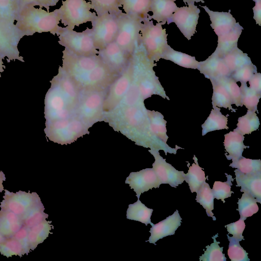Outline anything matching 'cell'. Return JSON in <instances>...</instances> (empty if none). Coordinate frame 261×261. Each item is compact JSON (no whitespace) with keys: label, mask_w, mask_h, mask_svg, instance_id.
Segmentation results:
<instances>
[{"label":"cell","mask_w":261,"mask_h":261,"mask_svg":"<svg viewBox=\"0 0 261 261\" xmlns=\"http://www.w3.org/2000/svg\"><path fill=\"white\" fill-rule=\"evenodd\" d=\"M106 117L110 124L124 134L137 145L151 149L163 150L167 153L176 154L181 147L176 146L175 148L170 147L151 132L144 101L135 104H119L114 110L107 113Z\"/></svg>","instance_id":"cell-1"},{"label":"cell","mask_w":261,"mask_h":261,"mask_svg":"<svg viewBox=\"0 0 261 261\" xmlns=\"http://www.w3.org/2000/svg\"><path fill=\"white\" fill-rule=\"evenodd\" d=\"M62 59V69L81 92L106 91L120 75L98 54L78 56L65 48Z\"/></svg>","instance_id":"cell-2"},{"label":"cell","mask_w":261,"mask_h":261,"mask_svg":"<svg viewBox=\"0 0 261 261\" xmlns=\"http://www.w3.org/2000/svg\"><path fill=\"white\" fill-rule=\"evenodd\" d=\"M44 100L46 122L75 116L81 91L61 67L50 81Z\"/></svg>","instance_id":"cell-3"},{"label":"cell","mask_w":261,"mask_h":261,"mask_svg":"<svg viewBox=\"0 0 261 261\" xmlns=\"http://www.w3.org/2000/svg\"><path fill=\"white\" fill-rule=\"evenodd\" d=\"M60 20L58 9L48 12L28 6L19 11L15 25L24 36L47 32L58 36L64 29L59 25Z\"/></svg>","instance_id":"cell-4"},{"label":"cell","mask_w":261,"mask_h":261,"mask_svg":"<svg viewBox=\"0 0 261 261\" xmlns=\"http://www.w3.org/2000/svg\"><path fill=\"white\" fill-rule=\"evenodd\" d=\"M89 127L76 116L45 121L44 132L49 140L61 145L70 144L88 132Z\"/></svg>","instance_id":"cell-5"},{"label":"cell","mask_w":261,"mask_h":261,"mask_svg":"<svg viewBox=\"0 0 261 261\" xmlns=\"http://www.w3.org/2000/svg\"><path fill=\"white\" fill-rule=\"evenodd\" d=\"M167 35L161 23L153 24L149 17L141 24L140 41L147 57L151 61H158L167 46Z\"/></svg>","instance_id":"cell-6"},{"label":"cell","mask_w":261,"mask_h":261,"mask_svg":"<svg viewBox=\"0 0 261 261\" xmlns=\"http://www.w3.org/2000/svg\"><path fill=\"white\" fill-rule=\"evenodd\" d=\"M106 91L81 92L75 116L89 128L104 117L103 103Z\"/></svg>","instance_id":"cell-7"},{"label":"cell","mask_w":261,"mask_h":261,"mask_svg":"<svg viewBox=\"0 0 261 261\" xmlns=\"http://www.w3.org/2000/svg\"><path fill=\"white\" fill-rule=\"evenodd\" d=\"M58 9L60 21L69 30L87 22H92L97 16L95 12L90 11L92 6L85 0H65Z\"/></svg>","instance_id":"cell-8"},{"label":"cell","mask_w":261,"mask_h":261,"mask_svg":"<svg viewBox=\"0 0 261 261\" xmlns=\"http://www.w3.org/2000/svg\"><path fill=\"white\" fill-rule=\"evenodd\" d=\"M118 31L115 41L130 55L140 42L141 24L143 19L122 11L117 14Z\"/></svg>","instance_id":"cell-9"},{"label":"cell","mask_w":261,"mask_h":261,"mask_svg":"<svg viewBox=\"0 0 261 261\" xmlns=\"http://www.w3.org/2000/svg\"><path fill=\"white\" fill-rule=\"evenodd\" d=\"M58 37L59 43L75 55L89 56L98 53L94 44L91 29L78 32L64 27Z\"/></svg>","instance_id":"cell-10"},{"label":"cell","mask_w":261,"mask_h":261,"mask_svg":"<svg viewBox=\"0 0 261 261\" xmlns=\"http://www.w3.org/2000/svg\"><path fill=\"white\" fill-rule=\"evenodd\" d=\"M134 64L132 55L129 63L106 91L103 103L104 113L114 110L120 103L128 91L134 74Z\"/></svg>","instance_id":"cell-11"},{"label":"cell","mask_w":261,"mask_h":261,"mask_svg":"<svg viewBox=\"0 0 261 261\" xmlns=\"http://www.w3.org/2000/svg\"><path fill=\"white\" fill-rule=\"evenodd\" d=\"M118 13H106L91 22L94 46L98 50L115 40L118 31Z\"/></svg>","instance_id":"cell-12"},{"label":"cell","mask_w":261,"mask_h":261,"mask_svg":"<svg viewBox=\"0 0 261 261\" xmlns=\"http://www.w3.org/2000/svg\"><path fill=\"white\" fill-rule=\"evenodd\" d=\"M24 35L17 28L15 23H10L0 19V55L8 62L18 60L24 62L19 55L18 44Z\"/></svg>","instance_id":"cell-13"},{"label":"cell","mask_w":261,"mask_h":261,"mask_svg":"<svg viewBox=\"0 0 261 261\" xmlns=\"http://www.w3.org/2000/svg\"><path fill=\"white\" fill-rule=\"evenodd\" d=\"M4 191V199L1 202L0 207L12 212L21 218L41 201L36 192L30 193L20 190L13 193L7 190Z\"/></svg>","instance_id":"cell-14"},{"label":"cell","mask_w":261,"mask_h":261,"mask_svg":"<svg viewBox=\"0 0 261 261\" xmlns=\"http://www.w3.org/2000/svg\"><path fill=\"white\" fill-rule=\"evenodd\" d=\"M200 12L195 4L178 7L173 13L170 22L175 23L183 35L190 40L196 32Z\"/></svg>","instance_id":"cell-15"},{"label":"cell","mask_w":261,"mask_h":261,"mask_svg":"<svg viewBox=\"0 0 261 261\" xmlns=\"http://www.w3.org/2000/svg\"><path fill=\"white\" fill-rule=\"evenodd\" d=\"M153 155L155 161L152 164V169L159 179L161 184H169L173 188L177 187L185 181V173L178 171L161 156L157 149L148 150Z\"/></svg>","instance_id":"cell-16"},{"label":"cell","mask_w":261,"mask_h":261,"mask_svg":"<svg viewBox=\"0 0 261 261\" xmlns=\"http://www.w3.org/2000/svg\"><path fill=\"white\" fill-rule=\"evenodd\" d=\"M125 183L128 184L139 198L142 193L152 188H158L161 183L152 168L130 172Z\"/></svg>","instance_id":"cell-17"},{"label":"cell","mask_w":261,"mask_h":261,"mask_svg":"<svg viewBox=\"0 0 261 261\" xmlns=\"http://www.w3.org/2000/svg\"><path fill=\"white\" fill-rule=\"evenodd\" d=\"M98 54L112 70L119 74L126 68L131 57L115 41L98 50Z\"/></svg>","instance_id":"cell-18"},{"label":"cell","mask_w":261,"mask_h":261,"mask_svg":"<svg viewBox=\"0 0 261 261\" xmlns=\"http://www.w3.org/2000/svg\"><path fill=\"white\" fill-rule=\"evenodd\" d=\"M181 220L178 211L176 210L172 215L152 226L149 231L150 236L146 242L156 245L155 243L159 240L174 234L175 231L181 225Z\"/></svg>","instance_id":"cell-19"},{"label":"cell","mask_w":261,"mask_h":261,"mask_svg":"<svg viewBox=\"0 0 261 261\" xmlns=\"http://www.w3.org/2000/svg\"><path fill=\"white\" fill-rule=\"evenodd\" d=\"M234 171L236 186L241 187L240 191L249 194L261 203V172L245 174L237 169Z\"/></svg>","instance_id":"cell-20"},{"label":"cell","mask_w":261,"mask_h":261,"mask_svg":"<svg viewBox=\"0 0 261 261\" xmlns=\"http://www.w3.org/2000/svg\"><path fill=\"white\" fill-rule=\"evenodd\" d=\"M197 69L209 79L230 76L231 74L223 58L213 53L205 60L199 62Z\"/></svg>","instance_id":"cell-21"},{"label":"cell","mask_w":261,"mask_h":261,"mask_svg":"<svg viewBox=\"0 0 261 261\" xmlns=\"http://www.w3.org/2000/svg\"><path fill=\"white\" fill-rule=\"evenodd\" d=\"M200 6L209 15L211 21V27L218 36L229 32L235 26L236 20L230 13V10L228 12L213 11L206 6Z\"/></svg>","instance_id":"cell-22"},{"label":"cell","mask_w":261,"mask_h":261,"mask_svg":"<svg viewBox=\"0 0 261 261\" xmlns=\"http://www.w3.org/2000/svg\"><path fill=\"white\" fill-rule=\"evenodd\" d=\"M175 1L151 0L150 12L152 14L149 15V18L161 23L162 25L166 23L170 24L172 15L178 8Z\"/></svg>","instance_id":"cell-23"},{"label":"cell","mask_w":261,"mask_h":261,"mask_svg":"<svg viewBox=\"0 0 261 261\" xmlns=\"http://www.w3.org/2000/svg\"><path fill=\"white\" fill-rule=\"evenodd\" d=\"M243 28L237 22L233 28L229 32L218 36V45L214 54L223 58L226 54L238 47V39Z\"/></svg>","instance_id":"cell-24"},{"label":"cell","mask_w":261,"mask_h":261,"mask_svg":"<svg viewBox=\"0 0 261 261\" xmlns=\"http://www.w3.org/2000/svg\"><path fill=\"white\" fill-rule=\"evenodd\" d=\"M244 135L235 129L224 135V145L228 153L225 155L228 160H238L242 156L244 149L249 147L244 144Z\"/></svg>","instance_id":"cell-25"},{"label":"cell","mask_w":261,"mask_h":261,"mask_svg":"<svg viewBox=\"0 0 261 261\" xmlns=\"http://www.w3.org/2000/svg\"><path fill=\"white\" fill-rule=\"evenodd\" d=\"M23 225L21 218L8 210L0 211V233L6 238L13 237Z\"/></svg>","instance_id":"cell-26"},{"label":"cell","mask_w":261,"mask_h":261,"mask_svg":"<svg viewBox=\"0 0 261 261\" xmlns=\"http://www.w3.org/2000/svg\"><path fill=\"white\" fill-rule=\"evenodd\" d=\"M125 13L144 19L150 12L151 0H119Z\"/></svg>","instance_id":"cell-27"},{"label":"cell","mask_w":261,"mask_h":261,"mask_svg":"<svg viewBox=\"0 0 261 261\" xmlns=\"http://www.w3.org/2000/svg\"><path fill=\"white\" fill-rule=\"evenodd\" d=\"M161 59L171 61L187 68L197 69L199 63L195 57L175 50L169 45L162 55Z\"/></svg>","instance_id":"cell-28"},{"label":"cell","mask_w":261,"mask_h":261,"mask_svg":"<svg viewBox=\"0 0 261 261\" xmlns=\"http://www.w3.org/2000/svg\"><path fill=\"white\" fill-rule=\"evenodd\" d=\"M51 223V221L45 220L29 229L28 239L30 250H34L48 237L50 230L54 227Z\"/></svg>","instance_id":"cell-29"},{"label":"cell","mask_w":261,"mask_h":261,"mask_svg":"<svg viewBox=\"0 0 261 261\" xmlns=\"http://www.w3.org/2000/svg\"><path fill=\"white\" fill-rule=\"evenodd\" d=\"M213 108L209 116L202 125V136L212 131L228 129L227 117L222 114L220 108L216 106Z\"/></svg>","instance_id":"cell-30"},{"label":"cell","mask_w":261,"mask_h":261,"mask_svg":"<svg viewBox=\"0 0 261 261\" xmlns=\"http://www.w3.org/2000/svg\"><path fill=\"white\" fill-rule=\"evenodd\" d=\"M193 159L194 163L192 166H190V163H188L189 170L185 174V180L188 184L191 192L196 193L200 186L205 182L206 177L204 171L199 166L197 158L195 155Z\"/></svg>","instance_id":"cell-31"},{"label":"cell","mask_w":261,"mask_h":261,"mask_svg":"<svg viewBox=\"0 0 261 261\" xmlns=\"http://www.w3.org/2000/svg\"><path fill=\"white\" fill-rule=\"evenodd\" d=\"M153 209L149 208L141 202L139 198L133 204L128 205L126 211V218L129 220L139 221L147 225L154 224L151 222V216Z\"/></svg>","instance_id":"cell-32"},{"label":"cell","mask_w":261,"mask_h":261,"mask_svg":"<svg viewBox=\"0 0 261 261\" xmlns=\"http://www.w3.org/2000/svg\"><path fill=\"white\" fill-rule=\"evenodd\" d=\"M210 80L213 88L212 98L213 107L217 106L219 108H224L236 112V110L232 107L231 99L225 88L215 80Z\"/></svg>","instance_id":"cell-33"},{"label":"cell","mask_w":261,"mask_h":261,"mask_svg":"<svg viewBox=\"0 0 261 261\" xmlns=\"http://www.w3.org/2000/svg\"><path fill=\"white\" fill-rule=\"evenodd\" d=\"M147 115L152 133L165 143H167L166 121L163 115L159 112L147 110Z\"/></svg>","instance_id":"cell-34"},{"label":"cell","mask_w":261,"mask_h":261,"mask_svg":"<svg viewBox=\"0 0 261 261\" xmlns=\"http://www.w3.org/2000/svg\"><path fill=\"white\" fill-rule=\"evenodd\" d=\"M222 58L231 73L245 65L252 63L247 54L243 53L238 47L228 53Z\"/></svg>","instance_id":"cell-35"},{"label":"cell","mask_w":261,"mask_h":261,"mask_svg":"<svg viewBox=\"0 0 261 261\" xmlns=\"http://www.w3.org/2000/svg\"><path fill=\"white\" fill-rule=\"evenodd\" d=\"M196 200L205 208L207 215L216 220L212 211L214 210V197L208 184L204 182L196 192Z\"/></svg>","instance_id":"cell-36"},{"label":"cell","mask_w":261,"mask_h":261,"mask_svg":"<svg viewBox=\"0 0 261 261\" xmlns=\"http://www.w3.org/2000/svg\"><path fill=\"white\" fill-rule=\"evenodd\" d=\"M259 125V119L255 112L248 110L245 115L238 118L237 127L234 129L243 135L250 134L257 129Z\"/></svg>","instance_id":"cell-37"},{"label":"cell","mask_w":261,"mask_h":261,"mask_svg":"<svg viewBox=\"0 0 261 261\" xmlns=\"http://www.w3.org/2000/svg\"><path fill=\"white\" fill-rule=\"evenodd\" d=\"M257 200L249 194L244 192L241 198L239 199L238 204L240 218L246 220L247 217L252 216L258 211Z\"/></svg>","instance_id":"cell-38"},{"label":"cell","mask_w":261,"mask_h":261,"mask_svg":"<svg viewBox=\"0 0 261 261\" xmlns=\"http://www.w3.org/2000/svg\"><path fill=\"white\" fill-rule=\"evenodd\" d=\"M44 210L41 201H39L21 217L23 225L30 228L46 220L48 215L44 212Z\"/></svg>","instance_id":"cell-39"},{"label":"cell","mask_w":261,"mask_h":261,"mask_svg":"<svg viewBox=\"0 0 261 261\" xmlns=\"http://www.w3.org/2000/svg\"><path fill=\"white\" fill-rule=\"evenodd\" d=\"M19 12V0H0V19L15 23Z\"/></svg>","instance_id":"cell-40"},{"label":"cell","mask_w":261,"mask_h":261,"mask_svg":"<svg viewBox=\"0 0 261 261\" xmlns=\"http://www.w3.org/2000/svg\"><path fill=\"white\" fill-rule=\"evenodd\" d=\"M240 88L242 105H244L248 110L255 112L257 109V104L261 97V93L248 87L246 83H241Z\"/></svg>","instance_id":"cell-41"},{"label":"cell","mask_w":261,"mask_h":261,"mask_svg":"<svg viewBox=\"0 0 261 261\" xmlns=\"http://www.w3.org/2000/svg\"><path fill=\"white\" fill-rule=\"evenodd\" d=\"M212 79L215 80L225 88L231 99L232 104L237 107L243 106L240 88L233 79L230 76Z\"/></svg>","instance_id":"cell-42"},{"label":"cell","mask_w":261,"mask_h":261,"mask_svg":"<svg viewBox=\"0 0 261 261\" xmlns=\"http://www.w3.org/2000/svg\"><path fill=\"white\" fill-rule=\"evenodd\" d=\"M229 166L235 168L245 174L261 172V161L260 159H247L242 156L238 160L232 161Z\"/></svg>","instance_id":"cell-43"},{"label":"cell","mask_w":261,"mask_h":261,"mask_svg":"<svg viewBox=\"0 0 261 261\" xmlns=\"http://www.w3.org/2000/svg\"><path fill=\"white\" fill-rule=\"evenodd\" d=\"M218 234L212 237L214 242L211 245L206 246V250L199 257V260L203 261H226L225 254L223 253V247L219 245L220 242L216 241Z\"/></svg>","instance_id":"cell-44"},{"label":"cell","mask_w":261,"mask_h":261,"mask_svg":"<svg viewBox=\"0 0 261 261\" xmlns=\"http://www.w3.org/2000/svg\"><path fill=\"white\" fill-rule=\"evenodd\" d=\"M97 16L106 13H118L122 11L119 0H88Z\"/></svg>","instance_id":"cell-45"},{"label":"cell","mask_w":261,"mask_h":261,"mask_svg":"<svg viewBox=\"0 0 261 261\" xmlns=\"http://www.w3.org/2000/svg\"><path fill=\"white\" fill-rule=\"evenodd\" d=\"M0 253L7 257H11L13 255L22 257L25 254L22 245L13 237L6 238L0 243Z\"/></svg>","instance_id":"cell-46"},{"label":"cell","mask_w":261,"mask_h":261,"mask_svg":"<svg viewBox=\"0 0 261 261\" xmlns=\"http://www.w3.org/2000/svg\"><path fill=\"white\" fill-rule=\"evenodd\" d=\"M227 177V181L222 182L220 181H215L213 189H212L214 198L217 200H221L224 203L225 202V198L230 197L231 193H233L231 191V186H232V181L233 178L232 176L225 173Z\"/></svg>","instance_id":"cell-47"},{"label":"cell","mask_w":261,"mask_h":261,"mask_svg":"<svg viewBox=\"0 0 261 261\" xmlns=\"http://www.w3.org/2000/svg\"><path fill=\"white\" fill-rule=\"evenodd\" d=\"M229 242L227 254L231 261H249L248 253L241 246L240 241L227 234Z\"/></svg>","instance_id":"cell-48"},{"label":"cell","mask_w":261,"mask_h":261,"mask_svg":"<svg viewBox=\"0 0 261 261\" xmlns=\"http://www.w3.org/2000/svg\"><path fill=\"white\" fill-rule=\"evenodd\" d=\"M256 72L257 69L255 66L251 63L236 70L231 73L230 76L236 82L246 83Z\"/></svg>","instance_id":"cell-49"},{"label":"cell","mask_w":261,"mask_h":261,"mask_svg":"<svg viewBox=\"0 0 261 261\" xmlns=\"http://www.w3.org/2000/svg\"><path fill=\"white\" fill-rule=\"evenodd\" d=\"M59 0H19V11L28 6H39L40 8H45L49 11L50 7L55 6Z\"/></svg>","instance_id":"cell-50"},{"label":"cell","mask_w":261,"mask_h":261,"mask_svg":"<svg viewBox=\"0 0 261 261\" xmlns=\"http://www.w3.org/2000/svg\"><path fill=\"white\" fill-rule=\"evenodd\" d=\"M245 226L244 220L241 219L225 226L227 228L228 233L232 234L233 236L232 237L238 240L239 241L244 240L242 234Z\"/></svg>","instance_id":"cell-51"},{"label":"cell","mask_w":261,"mask_h":261,"mask_svg":"<svg viewBox=\"0 0 261 261\" xmlns=\"http://www.w3.org/2000/svg\"><path fill=\"white\" fill-rule=\"evenodd\" d=\"M29 229L27 227L23 225L13 236L14 238L18 240L22 245L26 255H28L30 252L28 239Z\"/></svg>","instance_id":"cell-52"},{"label":"cell","mask_w":261,"mask_h":261,"mask_svg":"<svg viewBox=\"0 0 261 261\" xmlns=\"http://www.w3.org/2000/svg\"><path fill=\"white\" fill-rule=\"evenodd\" d=\"M248 82L251 89L261 93V74L260 73H254Z\"/></svg>","instance_id":"cell-53"},{"label":"cell","mask_w":261,"mask_h":261,"mask_svg":"<svg viewBox=\"0 0 261 261\" xmlns=\"http://www.w3.org/2000/svg\"><path fill=\"white\" fill-rule=\"evenodd\" d=\"M253 12V19L256 23L261 25V1L255 2V6L252 8Z\"/></svg>","instance_id":"cell-54"},{"label":"cell","mask_w":261,"mask_h":261,"mask_svg":"<svg viewBox=\"0 0 261 261\" xmlns=\"http://www.w3.org/2000/svg\"><path fill=\"white\" fill-rule=\"evenodd\" d=\"M5 180V175L3 171L0 170V192H2L4 190L3 182Z\"/></svg>","instance_id":"cell-55"},{"label":"cell","mask_w":261,"mask_h":261,"mask_svg":"<svg viewBox=\"0 0 261 261\" xmlns=\"http://www.w3.org/2000/svg\"><path fill=\"white\" fill-rule=\"evenodd\" d=\"M182 1L187 5L190 4H195V3H204V0H182Z\"/></svg>","instance_id":"cell-56"},{"label":"cell","mask_w":261,"mask_h":261,"mask_svg":"<svg viewBox=\"0 0 261 261\" xmlns=\"http://www.w3.org/2000/svg\"><path fill=\"white\" fill-rule=\"evenodd\" d=\"M3 59L4 58L0 55V77H1V73L4 71V69L6 68L4 65Z\"/></svg>","instance_id":"cell-57"},{"label":"cell","mask_w":261,"mask_h":261,"mask_svg":"<svg viewBox=\"0 0 261 261\" xmlns=\"http://www.w3.org/2000/svg\"><path fill=\"white\" fill-rule=\"evenodd\" d=\"M6 238L0 233V243L4 241Z\"/></svg>","instance_id":"cell-58"},{"label":"cell","mask_w":261,"mask_h":261,"mask_svg":"<svg viewBox=\"0 0 261 261\" xmlns=\"http://www.w3.org/2000/svg\"><path fill=\"white\" fill-rule=\"evenodd\" d=\"M253 1H254L255 3V2L261 1V0H253Z\"/></svg>","instance_id":"cell-59"}]
</instances>
